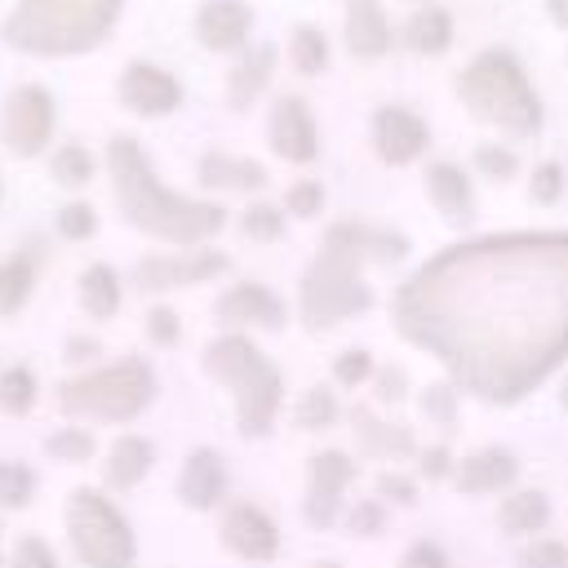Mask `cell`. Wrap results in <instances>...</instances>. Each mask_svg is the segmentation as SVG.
Segmentation results:
<instances>
[{"label": "cell", "mask_w": 568, "mask_h": 568, "mask_svg": "<svg viewBox=\"0 0 568 568\" xmlns=\"http://www.w3.org/2000/svg\"><path fill=\"white\" fill-rule=\"evenodd\" d=\"M204 373L231 390L240 435L262 439L275 426V413L284 399V377L248 337L226 333V337L209 342L204 346Z\"/></svg>", "instance_id": "6"}, {"label": "cell", "mask_w": 568, "mask_h": 568, "mask_svg": "<svg viewBox=\"0 0 568 568\" xmlns=\"http://www.w3.org/2000/svg\"><path fill=\"white\" fill-rule=\"evenodd\" d=\"M373 377V355L364 351V346H351V351H342L337 359H333V382L337 386H364Z\"/></svg>", "instance_id": "41"}, {"label": "cell", "mask_w": 568, "mask_h": 568, "mask_svg": "<svg viewBox=\"0 0 568 568\" xmlns=\"http://www.w3.org/2000/svg\"><path fill=\"white\" fill-rule=\"evenodd\" d=\"M457 98L475 120L501 129L506 138H532L541 129V98L510 49L475 53L466 71H457Z\"/></svg>", "instance_id": "5"}, {"label": "cell", "mask_w": 568, "mask_h": 568, "mask_svg": "<svg viewBox=\"0 0 568 568\" xmlns=\"http://www.w3.org/2000/svg\"><path fill=\"white\" fill-rule=\"evenodd\" d=\"M395 328L457 390L519 404L568 355V231H506L435 253L399 284Z\"/></svg>", "instance_id": "1"}, {"label": "cell", "mask_w": 568, "mask_h": 568, "mask_svg": "<svg viewBox=\"0 0 568 568\" xmlns=\"http://www.w3.org/2000/svg\"><path fill=\"white\" fill-rule=\"evenodd\" d=\"M293 422H297L302 430H328V426L337 422V395H333L328 386L302 390V399H297V408H293Z\"/></svg>", "instance_id": "33"}, {"label": "cell", "mask_w": 568, "mask_h": 568, "mask_svg": "<svg viewBox=\"0 0 568 568\" xmlns=\"http://www.w3.org/2000/svg\"><path fill=\"white\" fill-rule=\"evenodd\" d=\"M13 568H58V555H53V546H49L44 537L27 532V537H18V546H13Z\"/></svg>", "instance_id": "44"}, {"label": "cell", "mask_w": 568, "mask_h": 568, "mask_svg": "<svg viewBox=\"0 0 568 568\" xmlns=\"http://www.w3.org/2000/svg\"><path fill=\"white\" fill-rule=\"evenodd\" d=\"M253 9L244 0H204L195 9V40L213 53H235L248 44Z\"/></svg>", "instance_id": "16"}, {"label": "cell", "mask_w": 568, "mask_h": 568, "mask_svg": "<svg viewBox=\"0 0 568 568\" xmlns=\"http://www.w3.org/2000/svg\"><path fill=\"white\" fill-rule=\"evenodd\" d=\"M315 568H337V564H315Z\"/></svg>", "instance_id": "54"}, {"label": "cell", "mask_w": 568, "mask_h": 568, "mask_svg": "<svg viewBox=\"0 0 568 568\" xmlns=\"http://www.w3.org/2000/svg\"><path fill=\"white\" fill-rule=\"evenodd\" d=\"M271 71H275V49L271 44L244 49L240 62L226 75V102H231V111H248L262 98V89L271 84Z\"/></svg>", "instance_id": "22"}, {"label": "cell", "mask_w": 568, "mask_h": 568, "mask_svg": "<svg viewBox=\"0 0 568 568\" xmlns=\"http://www.w3.org/2000/svg\"><path fill=\"white\" fill-rule=\"evenodd\" d=\"M288 62L297 75H320L328 67V36L320 27H297L288 40Z\"/></svg>", "instance_id": "30"}, {"label": "cell", "mask_w": 568, "mask_h": 568, "mask_svg": "<svg viewBox=\"0 0 568 568\" xmlns=\"http://www.w3.org/2000/svg\"><path fill=\"white\" fill-rule=\"evenodd\" d=\"M53 226H58V235H62V240H89V235L98 231V213H93L84 200H71V204H62V209H58Z\"/></svg>", "instance_id": "40"}, {"label": "cell", "mask_w": 568, "mask_h": 568, "mask_svg": "<svg viewBox=\"0 0 568 568\" xmlns=\"http://www.w3.org/2000/svg\"><path fill=\"white\" fill-rule=\"evenodd\" d=\"M151 462H155L151 439H142V435H120V439L111 444L106 462H102V479H106L111 488H133V484H142V479L151 475Z\"/></svg>", "instance_id": "25"}, {"label": "cell", "mask_w": 568, "mask_h": 568, "mask_svg": "<svg viewBox=\"0 0 568 568\" xmlns=\"http://www.w3.org/2000/svg\"><path fill=\"white\" fill-rule=\"evenodd\" d=\"M178 497L191 506V510H213L222 497H226V466L213 448H195L186 462H182V475H178Z\"/></svg>", "instance_id": "20"}, {"label": "cell", "mask_w": 568, "mask_h": 568, "mask_svg": "<svg viewBox=\"0 0 568 568\" xmlns=\"http://www.w3.org/2000/svg\"><path fill=\"white\" fill-rule=\"evenodd\" d=\"M342 40H346V49H351L355 58H364V62H377L382 53H390L395 31H390V18H386L382 0H346Z\"/></svg>", "instance_id": "18"}, {"label": "cell", "mask_w": 568, "mask_h": 568, "mask_svg": "<svg viewBox=\"0 0 568 568\" xmlns=\"http://www.w3.org/2000/svg\"><path fill=\"white\" fill-rule=\"evenodd\" d=\"M115 93H120V102H124L133 115H146V120L169 115V111L182 106V84H178V75H169V71L155 67V62H129V67L120 71Z\"/></svg>", "instance_id": "12"}, {"label": "cell", "mask_w": 568, "mask_h": 568, "mask_svg": "<svg viewBox=\"0 0 568 568\" xmlns=\"http://www.w3.org/2000/svg\"><path fill=\"white\" fill-rule=\"evenodd\" d=\"M346 524H351V532H359V537H377V532H382V497L355 501V510L346 515Z\"/></svg>", "instance_id": "47"}, {"label": "cell", "mask_w": 568, "mask_h": 568, "mask_svg": "<svg viewBox=\"0 0 568 568\" xmlns=\"http://www.w3.org/2000/svg\"><path fill=\"white\" fill-rule=\"evenodd\" d=\"M266 138H271V151L288 164H311L320 155V129H315V115L311 106L297 98V93H280L271 102V120H266Z\"/></svg>", "instance_id": "11"}, {"label": "cell", "mask_w": 568, "mask_h": 568, "mask_svg": "<svg viewBox=\"0 0 568 568\" xmlns=\"http://www.w3.org/2000/svg\"><path fill=\"white\" fill-rule=\"evenodd\" d=\"M417 404H422L426 422H435V426H444V430L457 422V386H453V382H435V386H426Z\"/></svg>", "instance_id": "38"}, {"label": "cell", "mask_w": 568, "mask_h": 568, "mask_svg": "<svg viewBox=\"0 0 568 568\" xmlns=\"http://www.w3.org/2000/svg\"><path fill=\"white\" fill-rule=\"evenodd\" d=\"M49 173H53V182L58 186H89V178H93V155H89V146H80V142H62L58 151H53V160H49Z\"/></svg>", "instance_id": "31"}, {"label": "cell", "mask_w": 568, "mask_h": 568, "mask_svg": "<svg viewBox=\"0 0 568 568\" xmlns=\"http://www.w3.org/2000/svg\"><path fill=\"white\" fill-rule=\"evenodd\" d=\"M408 4H426V0H408Z\"/></svg>", "instance_id": "55"}, {"label": "cell", "mask_w": 568, "mask_h": 568, "mask_svg": "<svg viewBox=\"0 0 568 568\" xmlns=\"http://www.w3.org/2000/svg\"><path fill=\"white\" fill-rule=\"evenodd\" d=\"M155 399V373L142 359H120L58 386V408L75 422H133Z\"/></svg>", "instance_id": "7"}, {"label": "cell", "mask_w": 568, "mask_h": 568, "mask_svg": "<svg viewBox=\"0 0 568 568\" xmlns=\"http://www.w3.org/2000/svg\"><path fill=\"white\" fill-rule=\"evenodd\" d=\"M200 186H209V191H262L266 169L248 155L209 151V155H200Z\"/></svg>", "instance_id": "23"}, {"label": "cell", "mask_w": 568, "mask_h": 568, "mask_svg": "<svg viewBox=\"0 0 568 568\" xmlns=\"http://www.w3.org/2000/svg\"><path fill=\"white\" fill-rule=\"evenodd\" d=\"M559 404L568 408V377H564V390H559Z\"/></svg>", "instance_id": "53"}, {"label": "cell", "mask_w": 568, "mask_h": 568, "mask_svg": "<svg viewBox=\"0 0 568 568\" xmlns=\"http://www.w3.org/2000/svg\"><path fill=\"white\" fill-rule=\"evenodd\" d=\"M351 426H355V444L359 453L368 457H386V462H399V457H413L417 444L404 426H390V422H377L368 408H355L351 413Z\"/></svg>", "instance_id": "24"}, {"label": "cell", "mask_w": 568, "mask_h": 568, "mask_svg": "<svg viewBox=\"0 0 568 568\" xmlns=\"http://www.w3.org/2000/svg\"><path fill=\"white\" fill-rule=\"evenodd\" d=\"M31 408H36V373L22 368V364L4 368V373H0V413L27 417Z\"/></svg>", "instance_id": "32"}, {"label": "cell", "mask_w": 568, "mask_h": 568, "mask_svg": "<svg viewBox=\"0 0 568 568\" xmlns=\"http://www.w3.org/2000/svg\"><path fill=\"white\" fill-rule=\"evenodd\" d=\"M231 262L213 248H178V253H151L138 262L133 280L146 293H164V288H186V284H204L213 275H222Z\"/></svg>", "instance_id": "10"}, {"label": "cell", "mask_w": 568, "mask_h": 568, "mask_svg": "<svg viewBox=\"0 0 568 568\" xmlns=\"http://www.w3.org/2000/svg\"><path fill=\"white\" fill-rule=\"evenodd\" d=\"M515 475H519V462H515V453H506V448H479V453H470V457H462V462L453 466V484H457L466 497L501 493V488L515 484Z\"/></svg>", "instance_id": "19"}, {"label": "cell", "mask_w": 568, "mask_h": 568, "mask_svg": "<svg viewBox=\"0 0 568 568\" xmlns=\"http://www.w3.org/2000/svg\"><path fill=\"white\" fill-rule=\"evenodd\" d=\"M67 532L84 568H133V528L98 488L67 497Z\"/></svg>", "instance_id": "8"}, {"label": "cell", "mask_w": 568, "mask_h": 568, "mask_svg": "<svg viewBox=\"0 0 568 568\" xmlns=\"http://www.w3.org/2000/svg\"><path fill=\"white\" fill-rule=\"evenodd\" d=\"M546 13H550V22H555V27H564V31H568V0H546Z\"/></svg>", "instance_id": "52"}, {"label": "cell", "mask_w": 568, "mask_h": 568, "mask_svg": "<svg viewBox=\"0 0 568 568\" xmlns=\"http://www.w3.org/2000/svg\"><path fill=\"white\" fill-rule=\"evenodd\" d=\"M399 568H448V564H444V550H439L435 541H413V546L404 550Z\"/></svg>", "instance_id": "49"}, {"label": "cell", "mask_w": 568, "mask_h": 568, "mask_svg": "<svg viewBox=\"0 0 568 568\" xmlns=\"http://www.w3.org/2000/svg\"><path fill=\"white\" fill-rule=\"evenodd\" d=\"M377 377V399L382 404H399L404 395H408V373L399 368V364H390V368H382V373H373Z\"/></svg>", "instance_id": "48"}, {"label": "cell", "mask_w": 568, "mask_h": 568, "mask_svg": "<svg viewBox=\"0 0 568 568\" xmlns=\"http://www.w3.org/2000/svg\"><path fill=\"white\" fill-rule=\"evenodd\" d=\"M106 173H111V191H115V204H120L124 222L138 226L151 240H164L173 248H195V244L213 240L226 226L222 204L164 186L155 178L146 151L138 146V138L120 133V138L106 142Z\"/></svg>", "instance_id": "2"}, {"label": "cell", "mask_w": 568, "mask_h": 568, "mask_svg": "<svg viewBox=\"0 0 568 568\" xmlns=\"http://www.w3.org/2000/svg\"><path fill=\"white\" fill-rule=\"evenodd\" d=\"M36 493V475L22 462H0V506L4 510H22Z\"/></svg>", "instance_id": "35"}, {"label": "cell", "mask_w": 568, "mask_h": 568, "mask_svg": "<svg viewBox=\"0 0 568 568\" xmlns=\"http://www.w3.org/2000/svg\"><path fill=\"white\" fill-rule=\"evenodd\" d=\"M31 284H36L31 257H4V262H0V320H4V315H18V311L27 306Z\"/></svg>", "instance_id": "29"}, {"label": "cell", "mask_w": 568, "mask_h": 568, "mask_svg": "<svg viewBox=\"0 0 568 568\" xmlns=\"http://www.w3.org/2000/svg\"><path fill=\"white\" fill-rule=\"evenodd\" d=\"M217 320L231 328H280L284 324V302L266 288V284H231L217 297Z\"/></svg>", "instance_id": "17"}, {"label": "cell", "mask_w": 568, "mask_h": 568, "mask_svg": "<svg viewBox=\"0 0 568 568\" xmlns=\"http://www.w3.org/2000/svg\"><path fill=\"white\" fill-rule=\"evenodd\" d=\"M373 146L386 164H413L430 146V129L408 106H377L373 115Z\"/></svg>", "instance_id": "15"}, {"label": "cell", "mask_w": 568, "mask_h": 568, "mask_svg": "<svg viewBox=\"0 0 568 568\" xmlns=\"http://www.w3.org/2000/svg\"><path fill=\"white\" fill-rule=\"evenodd\" d=\"M146 337H151L155 346H173V342L182 337V324H178V315H173L169 306H155V311L146 315Z\"/></svg>", "instance_id": "46"}, {"label": "cell", "mask_w": 568, "mask_h": 568, "mask_svg": "<svg viewBox=\"0 0 568 568\" xmlns=\"http://www.w3.org/2000/svg\"><path fill=\"white\" fill-rule=\"evenodd\" d=\"M564 186H568V173H564L559 160H541V164L532 169V178H528V195H532V204H559Z\"/></svg>", "instance_id": "37"}, {"label": "cell", "mask_w": 568, "mask_h": 568, "mask_svg": "<svg viewBox=\"0 0 568 568\" xmlns=\"http://www.w3.org/2000/svg\"><path fill=\"white\" fill-rule=\"evenodd\" d=\"M519 559H524V568H568V546L555 537H532Z\"/></svg>", "instance_id": "43"}, {"label": "cell", "mask_w": 568, "mask_h": 568, "mask_svg": "<svg viewBox=\"0 0 568 568\" xmlns=\"http://www.w3.org/2000/svg\"><path fill=\"white\" fill-rule=\"evenodd\" d=\"M89 355H98V342H89V337H71L67 342V359H89Z\"/></svg>", "instance_id": "51"}, {"label": "cell", "mask_w": 568, "mask_h": 568, "mask_svg": "<svg viewBox=\"0 0 568 568\" xmlns=\"http://www.w3.org/2000/svg\"><path fill=\"white\" fill-rule=\"evenodd\" d=\"M422 475H426V479H444V475H453V457H448L444 444H430V448L422 453Z\"/></svg>", "instance_id": "50"}, {"label": "cell", "mask_w": 568, "mask_h": 568, "mask_svg": "<svg viewBox=\"0 0 568 568\" xmlns=\"http://www.w3.org/2000/svg\"><path fill=\"white\" fill-rule=\"evenodd\" d=\"M377 497H382V501L413 506V501H417V484H413L408 475H399V470H382V475H377Z\"/></svg>", "instance_id": "45"}, {"label": "cell", "mask_w": 568, "mask_h": 568, "mask_svg": "<svg viewBox=\"0 0 568 568\" xmlns=\"http://www.w3.org/2000/svg\"><path fill=\"white\" fill-rule=\"evenodd\" d=\"M124 0H18L0 22V40L27 58H75L98 49Z\"/></svg>", "instance_id": "4"}, {"label": "cell", "mask_w": 568, "mask_h": 568, "mask_svg": "<svg viewBox=\"0 0 568 568\" xmlns=\"http://www.w3.org/2000/svg\"><path fill=\"white\" fill-rule=\"evenodd\" d=\"M475 169H479L484 178H493V182H510V178L519 173V155H515L510 146L484 142V146H475Z\"/></svg>", "instance_id": "39"}, {"label": "cell", "mask_w": 568, "mask_h": 568, "mask_svg": "<svg viewBox=\"0 0 568 568\" xmlns=\"http://www.w3.org/2000/svg\"><path fill=\"white\" fill-rule=\"evenodd\" d=\"M284 209H288L293 217H315V213L324 209V186H320V182H311V178L293 182V186L284 191Z\"/></svg>", "instance_id": "42"}, {"label": "cell", "mask_w": 568, "mask_h": 568, "mask_svg": "<svg viewBox=\"0 0 568 568\" xmlns=\"http://www.w3.org/2000/svg\"><path fill=\"white\" fill-rule=\"evenodd\" d=\"M426 195H430V204L444 213V222H453V226H466V222L475 217L470 178H466L457 164H448V160H435V164L426 169Z\"/></svg>", "instance_id": "21"}, {"label": "cell", "mask_w": 568, "mask_h": 568, "mask_svg": "<svg viewBox=\"0 0 568 568\" xmlns=\"http://www.w3.org/2000/svg\"><path fill=\"white\" fill-rule=\"evenodd\" d=\"M240 231H244L248 240L271 244V240L284 235V209H275V204H248V209L240 213Z\"/></svg>", "instance_id": "36"}, {"label": "cell", "mask_w": 568, "mask_h": 568, "mask_svg": "<svg viewBox=\"0 0 568 568\" xmlns=\"http://www.w3.org/2000/svg\"><path fill=\"white\" fill-rule=\"evenodd\" d=\"M80 306L89 311V320H111L120 311V275L106 262H93L80 275Z\"/></svg>", "instance_id": "28"}, {"label": "cell", "mask_w": 568, "mask_h": 568, "mask_svg": "<svg viewBox=\"0 0 568 568\" xmlns=\"http://www.w3.org/2000/svg\"><path fill=\"white\" fill-rule=\"evenodd\" d=\"M355 479V462L337 448L311 457V484H306V524L328 528L342 515V493Z\"/></svg>", "instance_id": "14"}, {"label": "cell", "mask_w": 568, "mask_h": 568, "mask_svg": "<svg viewBox=\"0 0 568 568\" xmlns=\"http://www.w3.org/2000/svg\"><path fill=\"white\" fill-rule=\"evenodd\" d=\"M217 532H222V546H226L231 555L248 559V564H266V559H275V550H280V528H275V519H271L262 506H253V501H231Z\"/></svg>", "instance_id": "13"}, {"label": "cell", "mask_w": 568, "mask_h": 568, "mask_svg": "<svg viewBox=\"0 0 568 568\" xmlns=\"http://www.w3.org/2000/svg\"><path fill=\"white\" fill-rule=\"evenodd\" d=\"M53 120H58V106H53L49 89L44 84H18L4 98V111H0V142L13 155L31 160V155H40L49 146Z\"/></svg>", "instance_id": "9"}, {"label": "cell", "mask_w": 568, "mask_h": 568, "mask_svg": "<svg viewBox=\"0 0 568 568\" xmlns=\"http://www.w3.org/2000/svg\"><path fill=\"white\" fill-rule=\"evenodd\" d=\"M404 44H408L413 53L439 58V53L453 44V13L439 9V4H417L413 18L404 22Z\"/></svg>", "instance_id": "26"}, {"label": "cell", "mask_w": 568, "mask_h": 568, "mask_svg": "<svg viewBox=\"0 0 568 568\" xmlns=\"http://www.w3.org/2000/svg\"><path fill=\"white\" fill-rule=\"evenodd\" d=\"M44 448H49V457L80 466V462L93 457V435H89L84 426H62V430H53V435L44 439Z\"/></svg>", "instance_id": "34"}, {"label": "cell", "mask_w": 568, "mask_h": 568, "mask_svg": "<svg viewBox=\"0 0 568 568\" xmlns=\"http://www.w3.org/2000/svg\"><path fill=\"white\" fill-rule=\"evenodd\" d=\"M408 253V240L364 222H333L324 248L302 275V320L306 328H333L373 306V288L364 284V262H395Z\"/></svg>", "instance_id": "3"}, {"label": "cell", "mask_w": 568, "mask_h": 568, "mask_svg": "<svg viewBox=\"0 0 568 568\" xmlns=\"http://www.w3.org/2000/svg\"><path fill=\"white\" fill-rule=\"evenodd\" d=\"M497 524H501V532H510V537H532V532H541V528L550 524V501H546V493L524 488V493L501 497Z\"/></svg>", "instance_id": "27"}]
</instances>
